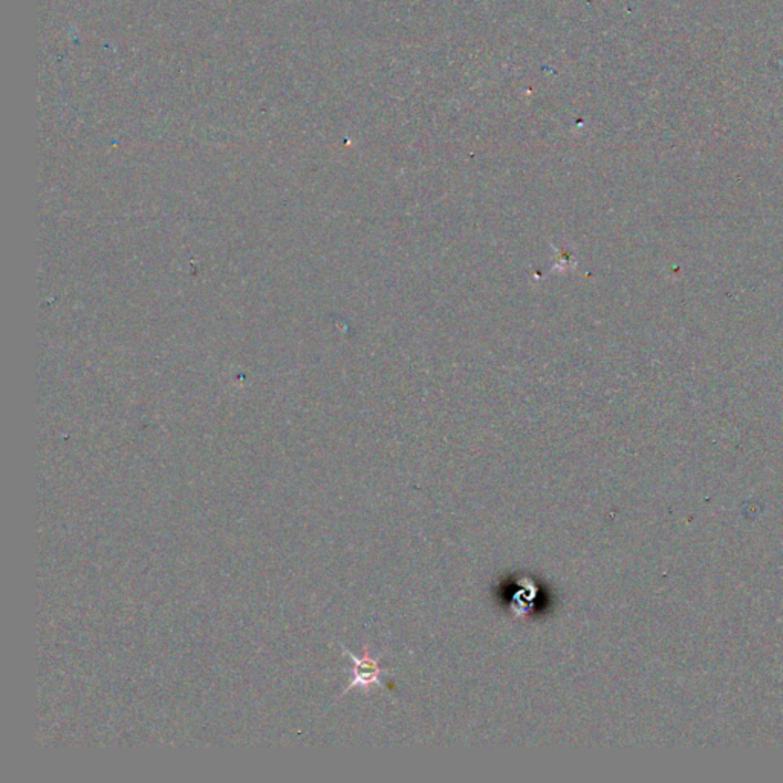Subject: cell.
I'll return each instance as SVG.
<instances>
[{
    "mask_svg": "<svg viewBox=\"0 0 783 783\" xmlns=\"http://www.w3.org/2000/svg\"><path fill=\"white\" fill-rule=\"evenodd\" d=\"M343 654L349 657L352 661V681L349 683L345 690H343L342 697H345L349 690L352 688H361V690H369V688H374V686H378V688H386L385 684L381 683V675L383 673H387L389 670H385V668H381L380 663H378V658H374L372 655H370V649L366 647L365 655L363 657H356V655L352 654L351 650L346 649L345 646H342Z\"/></svg>",
    "mask_w": 783,
    "mask_h": 783,
    "instance_id": "cell-1",
    "label": "cell"
}]
</instances>
